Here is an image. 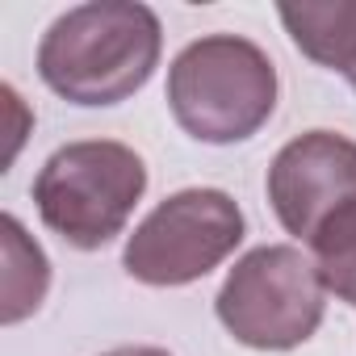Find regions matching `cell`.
Segmentation results:
<instances>
[{"instance_id": "6", "label": "cell", "mask_w": 356, "mask_h": 356, "mask_svg": "<svg viewBox=\"0 0 356 356\" xmlns=\"http://www.w3.org/2000/svg\"><path fill=\"white\" fill-rule=\"evenodd\" d=\"M268 206L277 222L310 243L323 222L356 202V143L335 130H306L289 138L268 168Z\"/></svg>"}, {"instance_id": "10", "label": "cell", "mask_w": 356, "mask_h": 356, "mask_svg": "<svg viewBox=\"0 0 356 356\" xmlns=\"http://www.w3.org/2000/svg\"><path fill=\"white\" fill-rule=\"evenodd\" d=\"M101 356H172V352L151 348V343H130V348H113V352H101Z\"/></svg>"}, {"instance_id": "4", "label": "cell", "mask_w": 356, "mask_h": 356, "mask_svg": "<svg viewBox=\"0 0 356 356\" xmlns=\"http://www.w3.org/2000/svg\"><path fill=\"white\" fill-rule=\"evenodd\" d=\"M214 310L243 348L289 352L318 331L327 314V285L302 248L264 243L227 273Z\"/></svg>"}, {"instance_id": "1", "label": "cell", "mask_w": 356, "mask_h": 356, "mask_svg": "<svg viewBox=\"0 0 356 356\" xmlns=\"http://www.w3.org/2000/svg\"><path fill=\"white\" fill-rule=\"evenodd\" d=\"M159 47L163 30L147 5L92 0L51 22L38 42V76L72 105H118L151 80Z\"/></svg>"}, {"instance_id": "11", "label": "cell", "mask_w": 356, "mask_h": 356, "mask_svg": "<svg viewBox=\"0 0 356 356\" xmlns=\"http://www.w3.org/2000/svg\"><path fill=\"white\" fill-rule=\"evenodd\" d=\"M348 84H352V88H356V72H348Z\"/></svg>"}, {"instance_id": "9", "label": "cell", "mask_w": 356, "mask_h": 356, "mask_svg": "<svg viewBox=\"0 0 356 356\" xmlns=\"http://www.w3.org/2000/svg\"><path fill=\"white\" fill-rule=\"evenodd\" d=\"M310 260L327 293L356 306V202H348L323 222V231L310 239Z\"/></svg>"}, {"instance_id": "2", "label": "cell", "mask_w": 356, "mask_h": 356, "mask_svg": "<svg viewBox=\"0 0 356 356\" xmlns=\"http://www.w3.org/2000/svg\"><path fill=\"white\" fill-rule=\"evenodd\" d=\"M277 67L243 34H206L168 67V109L189 138L231 147L277 109Z\"/></svg>"}, {"instance_id": "3", "label": "cell", "mask_w": 356, "mask_h": 356, "mask_svg": "<svg viewBox=\"0 0 356 356\" xmlns=\"http://www.w3.org/2000/svg\"><path fill=\"white\" fill-rule=\"evenodd\" d=\"M147 193V163L118 138H80L59 147L34 176V206L47 231L76 252L113 243Z\"/></svg>"}, {"instance_id": "5", "label": "cell", "mask_w": 356, "mask_h": 356, "mask_svg": "<svg viewBox=\"0 0 356 356\" xmlns=\"http://www.w3.org/2000/svg\"><path fill=\"white\" fill-rule=\"evenodd\" d=\"M243 243V210L222 189H181L163 197L126 239L122 268L155 289L193 285Z\"/></svg>"}, {"instance_id": "8", "label": "cell", "mask_w": 356, "mask_h": 356, "mask_svg": "<svg viewBox=\"0 0 356 356\" xmlns=\"http://www.w3.org/2000/svg\"><path fill=\"white\" fill-rule=\"evenodd\" d=\"M0 239H5V302H0V323L17 327L22 318H30L42 306V298L51 289V260L13 214L0 218Z\"/></svg>"}, {"instance_id": "7", "label": "cell", "mask_w": 356, "mask_h": 356, "mask_svg": "<svg viewBox=\"0 0 356 356\" xmlns=\"http://www.w3.org/2000/svg\"><path fill=\"white\" fill-rule=\"evenodd\" d=\"M281 26L293 47L331 72H356V0H327V5H281Z\"/></svg>"}]
</instances>
